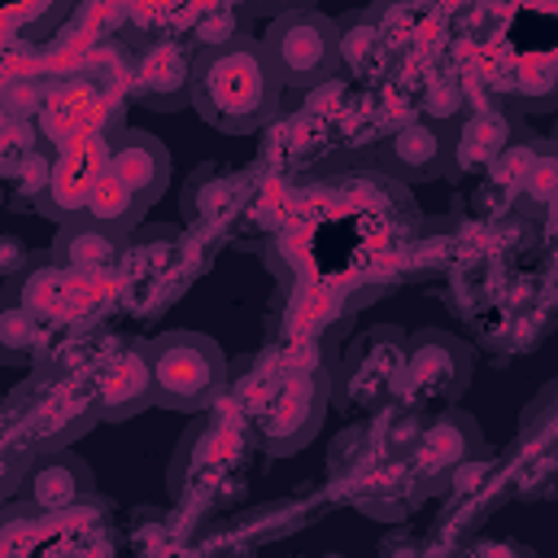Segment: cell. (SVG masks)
<instances>
[{
    "mask_svg": "<svg viewBox=\"0 0 558 558\" xmlns=\"http://www.w3.org/2000/svg\"><path fill=\"white\" fill-rule=\"evenodd\" d=\"M283 83L262 48V39L235 35L214 48H196V70H192V109L227 131V135H248L262 131L279 118L283 109Z\"/></svg>",
    "mask_w": 558,
    "mask_h": 558,
    "instance_id": "obj_1",
    "label": "cell"
},
{
    "mask_svg": "<svg viewBox=\"0 0 558 558\" xmlns=\"http://www.w3.org/2000/svg\"><path fill=\"white\" fill-rule=\"evenodd\" d=\"M331 401V366H288L266 379L257 405L248 410V427L262 453H296L323 427Z\"/></svg>",
    "mask_w": 558,
    "mask_h": 558,
    "instance_id": "obj_2",
    "label": "cell"
},
{
    "mask_svg": "<svg viewBox=\"0 0 558 558\" xmlns=\"http://www.w3.org/2000/svg\"><path fill=\"white\" fill-rule=\"evenodd\" d=\"M253 427H231L227 418H201L179 440L170 458V493L183 501H231L240 497V466L248 462Z\"/></svg>",
    "mask_w": 558,
    "mask_h": 558,
    "instance_id": "obj_3",
    "label": "cell"
},
{
    "mask_svg": "<svg viewBox=\"0 0 558 558\" xmlns=\"http://www.w3.org/2000/svg\"><path fill=\"white\" fill-rule=\"evenodd\" d=\"M157 405L179 414H201L227 392V353L205 331H161L148 340Z\"/></svg>",
    "mask_w": 558,
    "mask_h": 558,
    "instance_id": "obj_4",
    "label": "cell"
},
{
    "mask_svg": "<svg viewBox=\"0 0 558 558\" xmlns=\"http://www.w3.org/2000/svg\"><path fill=\"white\" fill-rule=\"evenodd\" d=\"M262 48L288 92H314L340 74V22L323 9H292L270 17Z\"/></svg>",
    "mask_w": 558,
    "mask_h": 558,
    "instance_id": "obj_5",
    "label": "cell"
},
{
    "mask_svg": "<svg viewBox=\"0 0 558 558\" xmlns=\"http://www.w3.org/2000/svg\"><path fill=\"white\" fill-rule=\"evenodd\" d=\"M466 384H471V349L458 336L436 331V327L405 336L401 371L392 384L397 405L418 410V414H436V410L453 405Z\"/></svg>",
    "mask_w": 558,
    "mask_h": 558,
    "instance_id": "obj_6",
    "label": "cell"
},
{
    "mask_svg": "<svg viewBox=\"0 0 558 558\" xmlns=\"http://www.w3.org/2000/svg\"><path fill=\"white\" fill-rule=\"evenodd\" d=\"M405 353V331L384 323L362 331L357 340L344 344L340 357H331V401L344 410H379L392 401V384L401 371Z\"/></svg>",
    "mask_w": 558,
    "mask_h": 558,
    "instance_id": "obj_7",
    "label": "cell"
},
{
    "mask_svg": "<svg viewBox=\"0 0 558 558\" xmlns=\"http://www.w3.org/2000/svg\"><path fill=\"white\" fill-rule=\"evenodd\" d=\"M484 453L488 449H484L480 423L466 410L445 405V410H436V414L423 418V427H418V436H414V445L405 453V466H410V480L427 497V493H445L453 484V475L466 462L484 458Z\"/></svg>",
    "mask_w": 558,
    "mask_h": 558,
    "instance_id": "obj_8",
    "label": "cell"
},
{
    "mask_svg": "<svg viewBox=\"0 0 558 558\" xmlns=\"http://www.w3.org/2000/svg\"><path fill=\"white\" fill-rule=\"evenodd\" d=\"M379 166L397 183H432V179L458 170V122H440L427 113L405 118L401 126L384 131Z\"/></svg>",
    "mask_w": 558,
    "mask_h": 558,
    "instance_id": "obj_9",
    "label": "cell"
},
{
    "mask_svg": "<svg viewBox=\"0 0 558 558\" xmlns=\"http://www.w3.org/2000/svg\"><path fill=\"white\" fill-rule=\"evenodd\" d=\"M87 392L96 405V418L122 423L135 418L140 410L157 405V379H153V353L144 344H122L113 353H100L96 366L87 371Z\"/></svg>",
    "mask_w": 558,
    "mask_h": 558,
    "instance_id": "obj_10",
    "label": "cell"
},
{
    "mask_svg": "<svg viewBox=\"0 0 558 558\" xmlns=\"http://www.w3.org/2000/svg\"><path fill=\"white\" fill-rule=\"evenodd\" d=\"M192 70L196 52L179 39H148L131 57V96L157 113L192 105Z\"/></svg>",
    "mask_w": 558,
    "mask_h": 558,
    "instance_id": "obj_11",
    "label": "cell"
},
{
    "mask_svg": "<svg viewBox=\"0 0 558 558\" xmlns=\"http://www.w3.org/2000/svg\"><path fill=\"white\" fill-rule=\"evenodd\" d=\"M105 166L135 192V201L148 209L161 201V192L170 187V153L157 135L148 131H135V126H122L109 135L105 144Z\"/></svg>",
    "mask_w": 558,
    "mask_h": 558,
    "instance_id": "obj_12",
    "label": "cell"
},
{
    "mask_svg": "<svg viewBox=\"0 0 558 558\" xmlns=\"http://www.w3.org/2000/svg\"><path fill=\"white\" fill-rule=\"evenodd\" d=\"M96 493V480H92V466L65 449H48V453H35L26 475H22V497L44 510V514H57V510H70L78 501H87Z\"/></svg>",
    "mask_w": 558,
    "mask_h": 558,
    "instance_id": "obj_13",
    "label": "cell"
},
{
    "mask_svg": "<svg viewBox=\"0 0 558 558\" xmlns=\"http://www.w3.org/2000/svg\"><path fill=\"white\" fill-rule=\"evenodd\" d=\"M527 135V122L514 105L506 109H475L458 122V170H493L519 140Z\"/></svg>",
    "mask_w": 558,
    "mask_h": 558,
    "instance_id": "obj_14",
    "label": "cell"
},
{
    "mask_svg": "<svg viewBox=\"0 0 558 558\" xmlns=\"http://www.w3.org/2000/svg\"><path fill=\"white\" fill-rule=\"evenodd\" d=\"M126 253V235L92 222V218H65L57 222V235H52V262L65 266L70 275L78 279H96L105 270H113Z\"/></svg>",
    "mask_w": 558,
    "mask_h": 558,
    "instance_id": "obj_15",
    "label": "cell"
},
{
    "mask_svg": "<svg viewBox=\"0 0 558 558\" xmlns=\"http://www.w3.org/2000/svg\"><path fill=\"white\" fill-rule=\"evenodd\" d=\"M105 144H109V140H78V144H70V148L57 153L52 187H48V196H44V205H39L44 218L65 222V218H74V214L83 209V201H87L96 174L105 170Z\"/></svg>",
    "mask_w": 558,
    "mask_h": 558,
    "instance_id": "obj_16",
    "label": "cell"
},
{
    "mask_svg": "<svg viewBox=\"0 0 558 558\" xmlns=\"http://www.w3.org/2000/svg\"><path fill=\"white\" fill-rule=\"evenodd\" d=\"M140 214H144V205L135 201V192L105 166L96 174V183H92V192H87V201H83V209L74 218H92V222H100V227H109L118 235H131L140 227Z\"/></svg>",
    "mask_w": 558,
    "mask_h": 558,
    "instance_id": "obj_17",
    "label": "cell"
},
{
    "mask_svg": "<svg viewBox=\"0 0 558 558\" xmlns=\"http://www.w3.org/2000/svg\"><path fill=\"white\" fill-rule=\"evenodd\" d=\"M384 61V31L371 13L340 17V70L344 74H375L371 65Z\"/></svg>",
    "mask_w": 558,
    "mask_h": 558,
    "instance_id": "obj_18",
    "label": "cell"
},
{
    "mask_svg": "<svg viewBox=\"0 0 558 558\" xmlns=\"http://www.w3.org/2000/svg\"><path fill=\"white\" fill-rule=\"evenodd\" d=\"M52 170H57V148L35 140L17 161H9V192H13V201H26V205L39 209L48 187H52Z\"/></svg>",
    "mask_w": 558,
    "mask_h": 558,
    "instance_id": "obj_19",
    "label": "cell"
},
{
    "mask_svg": "<svg viewBox=\"0 0 558 558\" xmlns=\"http://www.w3.org/2000/svg\"><path fill=\"white\" fill-rule=\"evenodd\" d=\"M514 109L549 113L558 109V57H527L514 74Z\"/></svg>",
    "mask_w": 558,
    "mask_h": 558,
    "instance_id": "obj_20",
    "label": "cell"
},
{
    "mask_svg": "<svg viewBox=\"0 0 558 558\" xmlns=\"http://www.w3.org/2000/svg\"><path fill=\"white\" fill-rule=\"evenodd\" d=\"M0 357L9 366H22V362H35L44 349H39V318L17 305V301H4V314H0Z\"/></svg>",
    "mask_w": 558,
    "mask_h": 558,
    "instance_id": "obj_21",
    "label": "cell"
},
{
    "mask_svg": "<svg viewBox=\"0 0 558 558\" xmlns=\"http://www.w3.org/2000/svg\"><path fill=\"white\" fill-rule=\"evenodd\" d=\"M519 192H527V196H541V201H554L558 196V153L545 144L536 157H532V166L523 170V179H519Z\"/></svg>",
    "mask_w": 558,
    "mask_h": 558,
    "instance_id": "obj_22",
    "label": "cell"
},
{
    "mask_svg": "<svg viewBox=\"0 0 558 558\" xmlns=\"http://www.w3.org/2000/svg\"><path fill=\"white\" fill-rule=\"evenodd\" d=\"M231 4L244 13H266V17H279L292 9H318V0H231Z\"/></svg>",
    "mask_w": 558,
    "mask_h": 558,
    "instance_id": "obj_23",
    "label": "cell"
},
{
    "mask_svg": "<svg viewBox=\"0 0 558 558\" xmlns=\"http://www.w3.org/2000/svg\"><path fill=\"white\" fill-rule=\"evenodd\" d=\"M0 244H4V279H17V262L26 257V248H22L17 235H4Z\"/></svg>",
    "mask_w": 558,
    "mask_h": 558,
    "instance_id": "obj_24",
    "label": "cell"
},
{
    "mask_svg": "<svg viewBox=\"0 0 558 558\" xmlns=\"http://www.w3.org/2000/svg\"><path fill=\"white\" fill-rule=\"evenodd\" d=\"M549 148L558 153V122H554V135H549Z\"/></svg>",
    "mask_w": 558,
    "mask_h": 558,
    "instance_id": "obj_25",
    "label": "cell"
}]
</instances>
